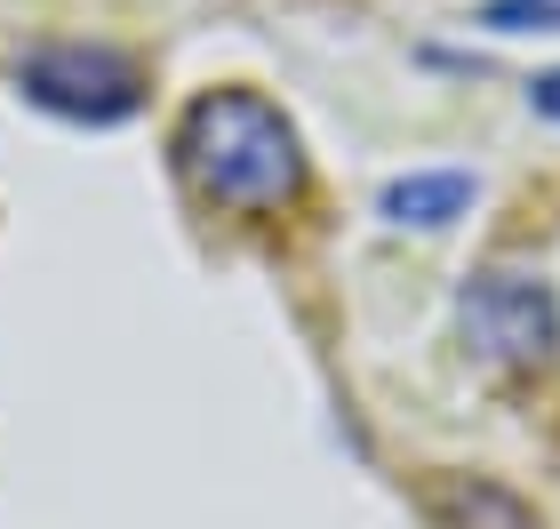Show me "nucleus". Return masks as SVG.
Here are the masks:
<instances>
[{"label":"nucleus","instance_id":"1","mask_svg":"<svg viewBox=\"0 0 560 529\" xmlns=\"http://www.w3.org/2000/svg\"><path fill=\"white\" fill-rule=\"evenodd\" d=\"M176 161L209 200L248 217H272L304 193V145L289 129V113L257 89H209L185 105V129H176Z\"/></svg>","mask_w":560,"mask_h":529},{"label":"nucleus","instance_id":"2","mask_svg":"<svg viewBox=\"0 0 560 529\" xmlns=\"http://www.w3.org/2000/svg\"><path fill=\"white\" fill-rule=\"evenodd\" d=\"M456 337H465L472 361H489L504 377L521 369H545L560 353V297L545 273H521V265H489L456 289Z\"/></svg>","mask_w":560,"mask_h":529},{"label":"nucleus","instance_id":"3","mask_svg":"<svg viewBox=\"0 0 560 529\" xmlns=\"http://www.w3.org/2000/svg\"><path fill=\"white\" fill-rule=\"evenodd\" d=\"M16 89L33 96L40 113L89 120V129H113V120H129L144 105L137 57H120L105 41H40L33 57H16Z\"/></svg>","mask_w":560,"mask_h":529},{"label":"nucleus","instance_id":"4","mask_svg":"<svg viewBox=\"0 0 560 529\" xmlns=\"http://www.w3.org/2000/svg\"><path fill=\"white\" fill-rule=\"evenodd\" d=\"M480 200V185L465 169H409L393 176L385 193H376V209H385V225H409V233H441V225H456Z\"/></svg>","mask_w":560,"mask_h":529},{"label":"nucleus","instance_id":"5","mask_svg":"<svg viewBox=\"0 0 560 529\" xmlns=\"http://www.w3.org/2000/svg\"><path fill=\"white\" fill-rule=\"evenodd\" d=\"M432 521L441 529H537V514H528L513 490L480 482V473H441V482H432Z\"/></svg>","mask_w":560,"mask_h":529},{"label":"nucleus","instance_id":"6","mask_svg":"<svg viewBox=\"0 0 560 529\" xmlns=\"http://www.w3.org/2000/svg\"><path fill=\"white\" fill-rule=\"evenodd\" d=\"M480 24L489 33H560V0H489Z\"/></svg>","mask_w":560,"mask_h":529},{"label":"nucleus","instance_id":"7","mask_svg":"<svg viewBox=\"0 0 560 529\" xmlns=\"http://www.w3.org/2000/svg\"><path fill=\"white\" fill-rule=\"evenodd\" d=\"M528 105H537L545 120H560V72H545V81H528Z\"/></svg>","mask_w":560,"mask_h":529}]
</instances>
